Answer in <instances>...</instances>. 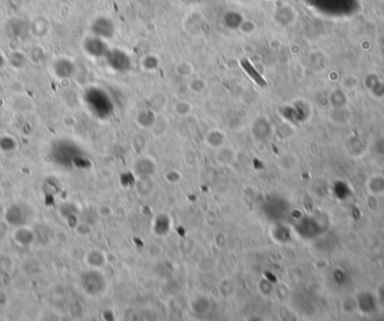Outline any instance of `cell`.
Instances as JSON below:
<instances>
[{
	"mask_svg": "<svg viewBox=\"0 0 384 321\" xmlns=\"http://www.w3.org/2000/svg\"><path fill=\"white\" fill-rule=\"evenodd\" d=\"M3 219L10 227L27 226L30 220V209L21 202H16L5 209Z\"/></svg>",
	"mask_w": 384,
	"mask_h": 321,
	"instance_id": "6da1fadb",
	"label": "cell"
},
{
	"mask_svg": "<svg viewBox=\"0 0 384 321\" xmlns=\"http://www.w3.org/2000/svg\"><path fill=\"white\" fill-rule=\"evenodd\" d=\"M12 240L19 247H29L36 241V232L34 229L27 226L17 227L12 231Z\"/></svg>",
	"mask_w": 384,
	"mask_h": 321,
	"instance_id": "7a4b0ae2",
	"label": "cell"
},
{
	"mask_svg": "<svg viewBox=\"0 0 384 321\" xmlns=\"http://www.w3.org/2000/svg\"><path fill=\"white\" fill-rule=\"evenodd\" d=\"M15 262L10 256L8 255H0V273L3 274H10L14 271Z\"/></svg>",
	"mask_w": 384,
	"mask_h": 321,
	"instance_id": "3957f363",
	"label": "cell"
},
{
	"mask_svg": "<svg viewBox=\"0 0 384 321\" xmlns=\"http://www.w3.org/2000/svg\"><path fill=\"white\" fill-rule=\"evenodd\" d=\"M9 228L10 226L8 225L5 219L2 218V220H0V240L7 238V236L9 235Z\"/></svg>",
	"mask_w": 384,
	"mask_h": 321,
	"instance_id": "277c9868",
	"label": "cell"
},
{
	"mask_svg": "<svg viewBox=\"0 0 384 321\" xmlns=\"http://www.w3.org/2000/svg\"><path fill=\"white\" fill-rule=\"evenodd\" d=\"M3 213H5V208H3L1 201H0V218L3 217Z\"/></svg>",
	"mask_w": 384,
	"mask_h": 321,
	"instance_id": "5b68a950",
	"label": "cell"
}]
</instances>
